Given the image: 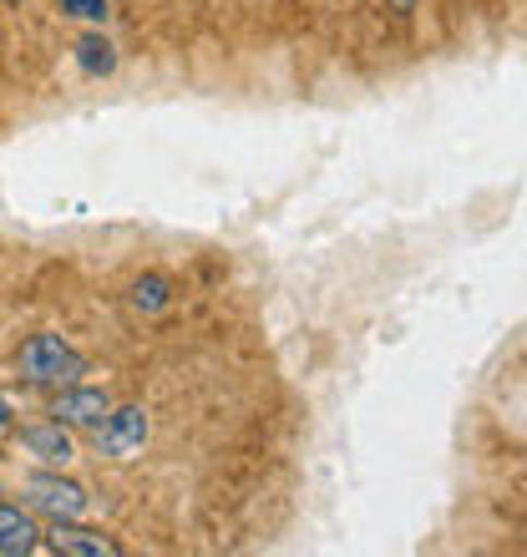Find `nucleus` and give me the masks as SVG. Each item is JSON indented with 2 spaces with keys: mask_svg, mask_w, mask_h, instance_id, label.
Wrapping results in <instances>:
<instances>
[{
  "mask_svg": "<svg viewBox=\"0 0 527 557\" xmlns=\"http://www.w3.org/2000/svg\"><path fill=\"white\" fill-rule=\"evenodd\" d=\"M15 381L30 385V391H61V385H76L87 375V355L76 350L66 335H30L15 345Z\"/></svg>",
  "mask_w": 527,
  "mask_h": 557,
  "instance_id": "obj_1",
  "label": "nucleus"
},
{
  "mask_svg": "<svg viewBox=\"0 0 527 557\" xmlns=\"http://www.w3.org/2000/svg\"><path fill=\"white\" fill-rule=\"evenodd\" d=\"M21 497L36 517L46 522H72V517H87V486L72 482V476H61V467H46V471H30L26 482H21Z\"/></svg>",
  "mask_w": 527,
  "mask_h": 557,
  "instance_id": "obj_2",
  "label": "nucleus"
},
{
  "mask_svg": "<svg viewBox=\"0 0 527 557\" xmlns=\"http://www.w3.org/2000/svg\"><path fill=\"white\" fill-rule=\"evenodd\" d=\"M152 436V416L147 406H112L102 421L91 425V446L97 456H112V461H132V456L147 446Z\"/></svg>",
  "mask_w": 527,
  "mask_h": 557,
  "instance_id": "obj_3",
  "label": "nucleus"
},
{
  "mask_svg": "<svg viewBox=\"0 0 527 557\" xmlns=\"http://www.w3.org/2000/svg\"><path fill=\"white\" fill-rule=\"evenodd\" d=\"M41 547H51V553H61V557H122L118 537L102 532V528H87L82 517H72V522H51V528L41 532Z\"/></svg>",
  "mask_w": 527,
  "mask_h": 557,
  "instance_id": "obj_4",
  "label": "nucleus"
},
{
  "mask_svg": "<svg viewBox=\"0 0 527 557\" xmlns=\"http://www.w3.org/2000/svg\"><path fill=\"white\" fill-rule=\"evenodd\" d=\"M112 411V396L107 391H97V385H61V391H51V421L72 425V431H91V425L102 421V416Z\"/></svg>",
  "mask_w": 527,
  "mask_h": 557,
  "instance_id": "obj_5",
  "label": "nucleus"
},
{
  "mask_svg": "<svg viewBox=\"0 0 527 557\" xmlns=\"http://www.w3.org/2000/svg\"><path fill=\"white\" fill-rule=\"evenodd\" d=\"M21 451L41 467H72L76 461V441H72V425L61 421H36V425H21Z\"/></svg>",
  "mask_w": 527,
  "mask_h": 557,
  "instance_id": "obj_6",
  "label": "nucleus"
},
{
  "mask_svg": "<svg viewBox=\"0 0 527 557\" xmlns=\"http://www.w3.org/2000/svg\"><path fill=\"white\" fill-rule=\"evenodd\" d=\"M41 547V528H36V512L26 502H5L0 497V557H30Z\"/></svg>",
  "mask_w": 527,
  "mask_h": 557,
  "instance_id": "obj_7",
  "label": "nucleus"
},
{
  "mask_svg": "<svg viewBox=\"0 0 527 557\" xmlns=\"http://www.w3.org/2000/svg\"><path fill=\"white\" fill-rule=\"evenodd\" d=\"M127 305L137 314H168L173 309V278L168 274H143L127 284Z\"/></svg>",
  "mask_w": 527,
  "mask_h": 557,
  "instance_id": "obj_8",
  "label": "nucleus"
},
{
  "mask_svg": "<svg viewBox=\"0 0 527 557\" xmlns=\"http://www.w3.org/2000/svg\"><path fill=\"white\" fill-rule=\"evenodd\" d=\"M76 66L87 76H112L118 72V46L107 41L102 30H87V36L76 41Z\"/></svg>",
  "mask_w": 527,
  "mask_h": 557,
  "instance_id": "obj_9",
  "label": "nucleus"
},
{
  "mask_svg": "<svg viewBox=\"0 0 527 557\" xmlns=\"http://www.w3.org/2000/svg\"><path fill=\"white\" fill-rule=\"evenodd\" d=\"M57 5H61V15H76V21H97V26H102L107 11H112L107 0H57Z\"/></svg>",
  "mask_w": 527,
  "mask_h": 557,
  "instance_id": "obj_10",
  "label": "nucleus"
},
{
  "mask_svg": "<svg viewBox=\"0 0 527 557\" xmlns=\"http://www.w3.org/2000/svg\"><path fill=\"white\" fill-rule=\"evenodd\" d=\"M11 425H15V406H11V400H5V396H0V436H5Z\"/></svg>",
  "mask_w": 527,
  "mask_h": 557,
  "instance_id": "obj_11",
  "label": "nucleus"
},
{
  "mask_svg": "<svg viewBox=\"0 0 527 557\" xmlns=\"http://www.w3.org/2000/svg\"><path fill=\"white\" fill-rule=\"evenodd\" d=\"M381 5H385V11H391V15H410V11H416V5H421V0H381Z\"/></svg>",
  "mask_w": 527,
  "mask_h": 557,
  "instance_id": "obj_12",
  "label": "nucleus"
},
{
  "mask_svg": "<svg viewBox=\"0 0 527 557\" xmlns=\"http://www.w3.org/2000/svg\"><path fill=\"white\" fill-rule=\"evenodd\" d=\"M0 5H21V0H0Z\"/></svg>",
  "mask_w": 527,
  "mask_h": 557,
  "instance_id": "obj_13",
  "label": "nucleus"
}]
</instances>
